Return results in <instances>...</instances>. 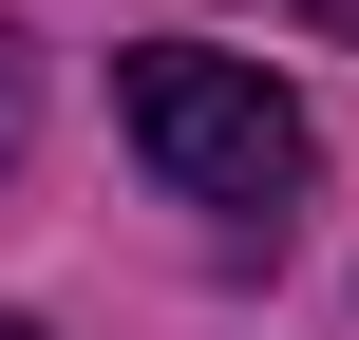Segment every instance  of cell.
Here are the masks:
<instances>
[{"mask_svg": "<svg viewBox=\"0 0 359 340\" xmlns=\"http://www.w3.org/2000/svg\"><path fill=\"white\" fill-rule=\"evenodd\" d=\"M0 340H38V322H0Z\"/></svg>", "mask_w": 359, "mask_h": 340, "instance_id": "obj_2", "label": "cell"}, {"mask_svg": "<svg viewBox=\"0 0 359 340\" xmlns=\"http://www.w3.org/2000/svg\"><path fill=\"white\" fill-rule=\"evenodd\" d=\"M114 114H133V151L189 189V208H284L303 189V95L265 76V57H208V38H151L133 76H114Z\"/></svg>", "mask_w": 359, "mask_h": 340, "instance_id": "obj_1", "label": "cell"}]
</instances>
